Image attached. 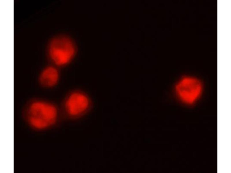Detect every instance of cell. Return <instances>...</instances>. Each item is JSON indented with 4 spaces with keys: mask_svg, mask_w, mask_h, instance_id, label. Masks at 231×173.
Wrapping results in <instances>:
<instances>
[{
    "mask_svg": "<svg viewBox=\"0 0 231 173\" xmlns=\"http://www.w3.org/2000/svg\"><path fill=\"white\" fill-rule=\"evenodd\" d=\"M57 116V110L54 105L48 102L37 101L29 106L27 119L29 124L33 128L41 130L54 125Z\"/></svg>",
    "mask_w": 231,
    "mask_h": 173,
    "instance_id": "cell-1",
    "label": "cell"
},
{
    "mask_svg": "<svg viewBox=\"0 0 231 173\" xmlns=\"http://www.w3.org/2000/svg\"><path fill=\"white\" fill-rule=\"evenodd\" d=\"M75 52L73 42L66 36L56 37L51 41L49 45V53L50 58L58 65L67 64L72 59Z\"/></svg>",
    "mask_w": 231,
    "mask_h": 173,
    "instance_id": "cell-2",
    "label": "cell"
},
{
    "mask_svg": "<svg viewBox=\"0 0 231 173\" xmlns=\"http://www.w3.org/2000/svg\"><path fill=\"white\" fill-rule=\"evenodd\" d=\"M175 91L179 98L187 104L195 103L200 97L203 85L198 79L191 76L181 78L175 86Z\"/></svg>",
    "mask_w": 231,
    "mask_h": 173,
    "instance_id": "cell-3",
    "label": "cell"
},
{
    "mask_svg": "<svg viewBox=\"0 0 231 173\" xmlns=\"http://www.w3.org/2000/svg\"><path fill=\"white\" fill-rule=\"evenodd\" d=\"M89 103V99L85 95L80 92H75L67 99L65 107L69 114L76 116L85 112L88 108Z\"/></svg>",
    "mask_w": 231,
    "mask_h": 173,
    "instance_id": "cell-4",
    "label": "cell"
},
{
    "mask_svg": "<svg viewBox=\"0 0 231 173\" xmlns=\"http://www.w3.org/2000/svg\"><path fill=\"white\" fill-rule=\"evenodd\" d=\"M59 74L57 69L53 66H49L42 71L39 76V81L43 86L51 87L57 83Z\"/></svg>",
    "mask_w": 231,
    "mask_h": 173,
    "instance_id": "cell-5",
    "label": "cell"
}]
</instances>
